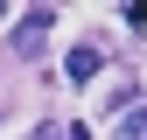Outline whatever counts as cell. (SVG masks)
I'll return each mask as SVG.
<instances>
[{"label": "cell", "mask_w": 147, "mask_h": 140, "mask_svg": "<svg viewBox=\"0 0 147 140\" xmlns=\"http://www.w3.org/2000/svg\"><path fill=\"white\" fill-rule=\"evenodd\" d=\"M63 77H70V84H91V77H98V49H70Z\"/></svg>", "instance_id": "7a4b0ae2"}, {"label": "cell", "mask_w": 147, "mask_h": 140, "mask_svg": "<svg viewBox=\"0 0 147 140\" xmlns=\"http://www.w3.org/2000/svg\"><path fill=\"white\" fill-rule=\"evenodd\" d=\"M56 140H91V126H63V133H56Z\"/></svg>", "instance_id": "277c9868"}, {"label": "cell", "mask_w": 147, "mask_h": 140, "mask_svg": "<svg viewBox=\"0 0 147 140\" xmlns=\"http://www.w3.org/2000/svg\"><path fill=\"white\" fill-rule=\"evenodd\" d=\"M119 133H126V140H147V112H133V119H126Z\"/></svg>", "instance_id": "3957f363"}, {"label": "cell", "mask_w": 147, "mask_h": 140, "mask_svg": "<svg viewBox=\"0 0 147 140\" xmlns=\"http://www.w3.org/2000/svg\"><path fill=\"white\" fill-rule=\"evenodd\" d=\"M49 21H56V14H49V7H35L28 21L14 28V49H21V56H35V49H42V35H49Z\"/></svg>", "instance_id": "6da1fadb"}, {"label": "cell", "mask_w": 147, "mask_h": 140, "mask_svg": "<svg viewBox=\"0 0 147 140\" xmlns=\"http://www.w3.org/2000/svg\"><path fill=\"white\" fill-rule=\"evenodd\" d=\"M7 14H14V7H7V0H0V21H7Z\"/></svg>", "instance_id": "5b68a950"}]
</instances>
